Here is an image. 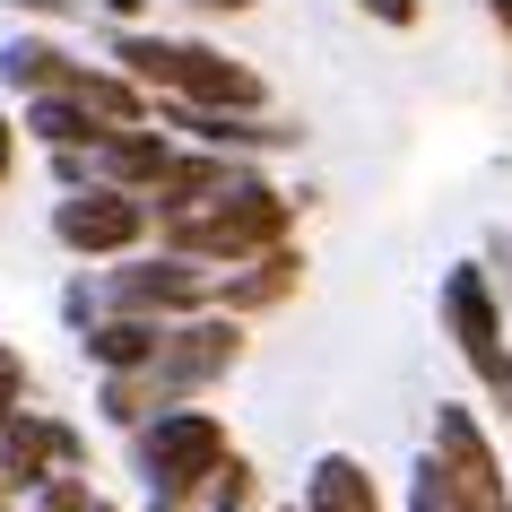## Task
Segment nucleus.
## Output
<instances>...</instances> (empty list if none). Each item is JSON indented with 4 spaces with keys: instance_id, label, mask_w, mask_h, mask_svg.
<instances>
[{
    "instance_id": "1a4fd4ad",
    "label": "nucleus",
    "mask_w": 512,
    "mask_h": 512,
    "mask_svg": "<svg viewBox=\"0 0 512 512\" xmlns=\"http://www.w3.org/2000/svg\"><path fill=\"white\" fill-rule=\"evenodd\" d=\"M235 183H252V165H243V157H217V148H174V157H165V174L148 183V226H157V217L200 209V200H217V191H235Z\"/></svg>"
},
{
    "instance_id": "5701e85b",
    "label": "nucleus",
    "mask_w": 512,
    "mask_h": 512,
    "mask_svg": "<svg viewBox=\"0 0 512 512\" xmlns=\"http://www.w3.org/2000/svg\"><path fill=\"white\" fill-rule=\"evenodd\" d=\"M9 174H18V122L0 113V183H9Z\"/></svg>"
},
{
    "instance_id": "a878e982",
    "label": "nucleus",
    "mask_w": 512,
    "mask_h": 512,
    "mask_svg": "<svg viewBox=\"0 0 512 512\" xmlns=\"http://www.w3.org/2000/svg\"><path fill=\"white\" fill-rule=\"evenodd\" d=\"M191 9H252V0H191Z\"/></svg>"
},
{
    "instance_id": "cd10ccee",
    "label": "nucleus",
    "mask_w": 512,
    "mask_h": 512,
    "mask_svg": "<svg viewBox=\"0 0 512 512\" xmlns=\"http://www.w3.org/2000/svg\"><path fill=\"white\" fill-rule=\"evenodd\" d=\"M0 512H9V504H0Z\"/></svg>"
},
{
    "instance_id": "412c9836",
    "label": "nucleus",
    "mask_w": 512,
    "mask_h": 512,
    "mask_svg": "<svg viewBox=\"0 0 512 512\" xmlns=\"http://www.w3.org/2000/svg\"><path fill=\"white\" fill-rule=\"evenodd\" d=\"M365 18H382V27H417V0H356Z\"/></svg>"
},
{
    "instance_id": "6ab92c4d",
    "label": "nucleus",
    "mask_w": 512,
    "mask_h": 512,
    "mask_svg": "<svg viewBox=\"0 0 512 512\" xmlns=\"http://www.w3.org/2000/svg\"><path fill=\"white\" fill-rule=\"evenodd\" d=\"M18 400H27V356H18L9 339H0V426L18 417Z\"/></svg>"
},
{
    "instance_id": "393cba45",
    "label": "nucleus",
    "mask_w": 512,
    "mask_h": 512,
    "mask_svg": "<svg viewBox=\"0 0 512 512\" xmlns=\"http://www.w3.org/2000/svg\"><path fill=\"white\" fill-rule=\"evenodd\" d=\"M148 512H191V504H183V495H148Z\"/></svg>"
},
{
    "instance_id": "9b49d317",
    "label": "nucleus",
    "mask_w": 512,
    "mask_h": 512,
    "mask_svg": "<svg viewBox=\"0 0 512 512\" xmlns=\"http://www.w3.org/2000/svg\"><path fill=\"white\" fill-rule=\"evenodd\" d=\"M165 157H174V139L131 122V131H105L87 148V183H113V191H139V200H148V183L165 174Z\"/></svg>"
},
{
    "instance_id": "4468645a",
    "label": "nucleus",
    "mask_w": 512,
    "mask_h": 512,
    "mask_svg": "<svg viewBox=\"0 0 512 512\" xmlns=\"http://www.w3.org/2000/svg\"><path fill=\"white\" fill-rule=\"evenodd\" d=\"M296 278H304V252H287V243H278V252H261L243 278H226V313H261V304H278Z\"/></svg>"
},
{
    "instance_id": "9d476101",
    "label": "nucleus",
    "mask_w": 512,
    "mask_h": 512,
    "mask_svg": "<svg viewBox=\"0 0 512 512\" xmlns=\"http://www.w3.org/2000/svg\"><path fill=\"white\" fill-rule=\"evenodd\" d=\"M174 131H191L200 148H217V157H270V148H296V122H270V113H191V105H174L165 113Z\"/></svg>"
},
{
    "instance_id": "f257e3e1",
    "label": "nucleus",
    "mask_w": 512,
    "mask_h": 512,
    "mask_svg": "<svg viewBox=\"0 0 512 512\" xmlns=\"http://www.w3.org/2000/svg\"><path fill=\"white\" fill-rule=\"evenodd\" d=\"M235 356H243V330L226 322V313L165 322L157 348L139 356L131 374L96 382V408H105L113 426H139V417H157V408H191V391H209L217 374H235Z\"/></svg>"
},
{
    "instance_id": "ddd939ff",
    "label": "nucleus",
    "mask_w": 512,
    "mask_h": 512,
    "mask_svg": "<svg viewBox=\"0 0 512 512\" xmlns=\"http://www.w3.org/2000/svg\"><path fill=\"white\" fill-rule=\"evenodd\" d=\"M70 70H79V61L61 53L53 35H9V44H0V79L18 87V96H61Z\"/></svg>"
},
{
    "instance_id": "2eb2a0df",
    "label": "nucleus",
    "mask_w": 512,
    "mask_h": 512,
    "mask_svg": "<svg viewBox=\"0 0 512 512\" xmlns=\"http://www.w3.org/2000/svg\"><path fill=\"white\" fill-rule=\"evenodd\" d=\"M27 131L44 139V148H96L105 122H96L79 96H27Z\"/></svg>"
},
{
    "instance_id": "aec40b11",
    "label": "nucleus",
    "mask_w": 512,
    "mask_h": 512,
    "mask_svg": "<svg viewBox=\"0 0 512 512\" xmlns=\"http://www.w3.org/2000/svg\"><path fill=\"white\" fill-rule=\"evenodd\" d=\"M61 322H70V330H96V287H70V296H61Z\"/></svg>"
},
{
    "instance_id": "f8f14e48",
    "label": "nucleus",
    "mask_w": 512,
    "mask_h": 512,
    "mask_svg": "<svg viewBox=\"0 0 512 512\" xmlns=\"http://www.w3.org/2000/svg\"><path fill=\"white\" fill-rule=\"evenodd\" d=\"M304 512H382L365 460H356V452H322V460H313V478H304Z\"/></svg>"
},
{
    "instance_id": "7ed1b4c3",
    "label": "nucleus",
    "mask_w": 512,
    "mask_h": 512,
    "mask_svg": "<svg viewBox=\"0 0 512 512\" xmlns=\"http://www.w3.org/2000/svg\"><path fill=\"white\" fill-rule=\"evenodd\" d=\"M226 469V417L217 408H157L139 417V478L148 495H200V486Z\"/></svg>"
},
{
    "instance_id": "dca6fc26",
    "label": "nucleus",
    "mask_w": 512,
    "mask_h": 512,
    "mask_svg": "<svg viewBox=\"0 0 512 512\" xmlns=\"http://www.w3.org/2000/svg\"><path fill=\"white\" fill-rule=\"evenodd\" d=\"M79 348L96 356V374H131L157 348V322H96V330H79Z\"/></svg>"
},
{
    "instance_id": "bb28decb",
    "label": "nucleus",
    "mask_w": 512,
    "mask_h": 512,
    "mask_svg": "<svg viewBox=\"0 0 512 512\" xmlns=\"http://www.w3.org/2000/svg\"><path fill=\"white\" fill-rule=\"evenodd\" d=\"M87 512H122V504H105V495H87Z\"/></svg>"
},
{
    "instance_id": "b1692460",
    "label": "nucleus",
    "mask_w": 512,
    "mask_h": 512,
    "mask_svg": "<svg viewBox=\"0 0 512 512\" xmlns=\"http://www.w3.org/2000/svg\"><path fill=\"white\" fill-rule=\"evenodd\" d=\"M486 18H495V27H504V35H512V0H486Z\"/></svg>"
},
{
    "instance_id": "423d86ee",
    "label": "nucleus",
    "mask_w": 512,
    "mask_h": 512,
    "mask_svg": "<svg viewBox=\"0 0 512 512\" xmlns=\"http://www.w3.org/2000/svg\"><path fill=\"white\" fill-rule=\"evenodd\" d=\"M434 486L452 495L460 512H512V486H504V460L486 443V426L469 408H434V452H426Z\"/></svg>"
},
{
    "instance_id": "f3484780",
    "label": "nucleus",
    "mask_w": 512,
    "mask_h": 512,
    "mask_svg": "<svg viewBox=\"0 0 512 512\" xmlns=\"http://www.w3.org/2000/svg\"><path fill=\"white\" fill-rule=\"evenodd\" d=\"M200 495H209V512H252V469H243V460L226 452V469H217V478L200 486Z\"/></svg>"
},
{
    "instance_id": "f03ea898",
    "label": "nucleus",
    "mask_w": 512,
    "mask_h": 512,
    "mask_svg": "<svg viewBox=\"0 0 512 512\" xmlns=\"http://www.w3.org/2000/svg\"><path fill=\"white\" fill-rule=\"evenodd\" d=\"M287 226H296V200L270 191L261 174L235 183V191H217V200H200V209H183V217H157L165 252L191 261V270H209V261H226V270L235 261H261V252L287 243Z\"/></svg>"
},
{
    "instance_id": "a211bd4d",
    "label": "nucleus",
    "mask_w": 512,
    "mask_h": 512,
    "mask_svg": "<svg viewBox=\"0 0 512 512\" xmlns=\"http://www.w3.org/2000/svg\"><path fill=\"white\" fill-rule=\"evenodd\" d=\"M35 512H87V478H79V469L44 478V486H35Z\"/></svg>"
},
{
    "instance_id": "4be33fe9",
    "label": "nucleus",
    "mask_w": 512,
    "mask_h": 512,
    "mask_svg": "<svg viewBox=\"0 0 512 512\" xmlns=\"http://www.w3.org/2000/svg\"><path fill=\"white\" fill-rule=\"evenodd\" d=\"M9 9H27V18H79V0H9Z\"/></svg>"
},
{
    "instance_id": "6e6552de",
    "label": "nucleus",
    "mask_w": 512,
    "mask_h": 512,
    "mask_svg": "<svg viewBox=\"0 0 512 512\" xmlns=\"http://www.w3.org/2000/svg\"><path fill=\"white\" fill-rule=\"evenodd\" d=\"M165 96L191 113H261V70H243V61H226L217 44H174V70H165Z\"/></svg>"
},
{
    "instance_id": "20e7f679",
    "label": "nucleus",
    "mask_w": 512,
    "mask_h": 512,
    "mask_svg": "<svg viewBox=\"0 0 512 512\" xmlns=\"http://www.w3.org/2000/svg\"><path fill=\"white\" fill-rule=\"evenodd\" d=\"M443 330L460 339V365L478 374V391L495 408H512V348H504V304H495V287H486L478 261H460V270H443Z\"/></svg>"
},
{
    "instance_id": "39448f33",
    "label": "nucleus",
    "mask_w": 512,
    "mask_h": 512,
    "mask_svg": "<svg viewBox=\"0 0 512 512\" xmlns=\"http://www.w3.org/2000/svg\"><path fill=\"white\" fill-rule=\"evenodd\" d=\"M209 304V270H191V261H174V252H157V261H122V270H105V287H96V322H191Z\"/></svg>"
},
{
    "instance_id": "0eeeda50",
    "label": "nucleus",
    "mask_w": 512,
    "mask_h": 512,
    "mask_svg": "<svg viewBox=\"0 0 512 512\" xmlns=\"http://www.w3.org/2000/svg\"><path fill=\"white\" fill-rule=\"evenodd\" d=\"M53 235L70 252H87V261H131L139 243H148V200L139 191H113V183H79V191H61Z\"/></svg>"
}]
</instances>
